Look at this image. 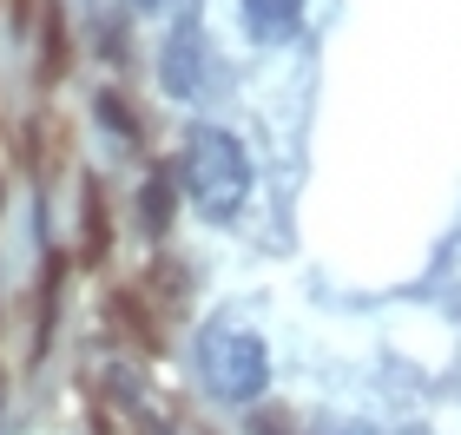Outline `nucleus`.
I'll return each instance as SVG.
<instances>
[{"mask_svg": "<svg viewBox=\"0 0 461 435\" xmlns=\"http://www.w3.org/2000/svg\"><path fill=\"white\" fill-rule=\"evenodd\" d=\"M139 7H165V0H139Z\"/></svg>", "mask_w": 461, "mask_h": 435, "instance_id": "6", "label": "nucleus"}, {"mask_svg": "<svg viewBox=\"0 0 461 435\" xmlns=\"http://www.w3.org/2000/svg\"><path fill=\"white\" fill-rule=\"evenodd\" d=\"M178 178H185V198H192L204 218H218V224L238 218L244 198H250V159H244V145L230 139L224 126H198L192 132Z\"/></svg>", "mask_w": 461, "mask_h": 435, "instance_id": "1", "label": "nucleus"}, {"mask_svg": "<svg viewBox=\"0 0 461 435\" xmlns=\"http://www.w3.org/2000/svg\"><path fill=\"white\" fill-rule=\"evenodd\" d=\"M244 27L264 40V47H284L303 27V0H244Z\"/></svg>", "mask_w": 461, "mask_h": 435, "instance_id": "4", "label": "nucleus"}, {"mask_svg": "<svg viewBox=\"0 0 461 435\" xmlns=\"http://www.w3.org/2000/svg\"><path fill=\"white\" fill-rule=\"evenodd\" d=\"M158 79H165V93L172 99H198L204 93V67H212V47H204V33L185 20V27L165 33V47H158Z\"/></svg>", "mask_w": 461, "mask_h": 435, "instance_id": "3", "label": "nucleus"}, {"mask_svg": "<svg viewBox=\"0 0 461 435\" xmlns=\"http://www.w3.org/2000/svg\"><path fill=\"white\" fill-rule=\"evenodd\" d=\"M330 435H375V429H363V422H337Z\"/></svg>", "mask_w": 461, "mask_h": 435, "instance_id": "5", "label": "nucleus"}, {"mask_svg": "<svg viewBox=\"0 0 461 435\" xmlns=\"http://www.w3.org/2000/svg\"><path fill=\"white\" fill-rule=\"evenodd\" d=\"M198 376L218 403H258L270 383V349L244 323H212L198 337Z\"/></svg>", "mask_w": 461, "mask_h": 435, "instance_id": "2", "label": "nucleus"}]
</instances>
